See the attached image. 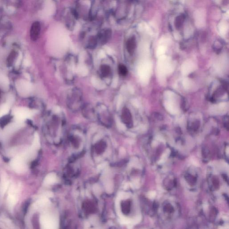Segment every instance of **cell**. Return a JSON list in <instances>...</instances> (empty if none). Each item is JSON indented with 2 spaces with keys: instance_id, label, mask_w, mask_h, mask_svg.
<instances>
[{
  "instance_id": "25",
  "label": "cell",
  "mask_w": 229,
  "mask_h": 229,
  "mask_svg": "<svg viewBox=\"0 0 229 229\" xmlns=\"http://www.w3.org/2000/svg\"><path fill=\"white\" fill-rule=\"evenodd\" d=\"M183 85H184V87L186 88H189L190 85V82L189 80L187 79H185L183 81Z\"/></svg>"
},
{
  "instance_id": "19",
  "label": "cell",
  "mask_w": 229,
  "mask_h": 229,
  "mask_svg": "<svg viewBox=\"0 0 229 229\" xmlns=\"http://www.w3.org/2000/svg\"><path fill=\"white\" fill-rule=\"evenodd\" d=\"M31 147L35 151L38 150L40 147L39 136H38V134L37 133H35V134L33 142L32 145Z\"/></svg>"
},
{
  "instance_id": "5",
  "label": "cell",
  "mask_w": 229,
  "mask_h": 229,
  "mask_svg": "<svg viewBox=\"0 0 229 229\" xmlns=\"http://www.w3.org/2000/svg\"><path fill=\"white\" fill-rule=\"evenodd\" d=\"M158 70L162 74H168L172 72V65L168 57L165 56H160L158 60Z\"/></svg>"
},
{
  "instance_id": "27",
  "label": "cell",
  "mask_w": 229,
  "mask_h": 229,
  "mask_svg": "<svg viewBox=\"0 0 229 229\" xmlns=\"http://www.w3.org/2000/svg\"><path fill=\"white\" fill-rule=\"evenodd\" d=\"M53 196V194L52 192H50V191H47L44 194L43 197H45L48 198L49 197H52Z\"/></svg>"
},
{
  "instance_id": "1",
  "label": "cell",
  "mask_w": 229,
  "mask_h": 229,
  "mask_svg": "<svg viewBox=\"0 0 229 229\" xmlns=\"http://www.w3.org/2000/svg\"><path fill=\"white\" fill-rule=\"evenodd\" d=\"M67 104L73 111H78L82 108V95L79 89H73L69 91L67 97Z\"/></svg>"
},
{
  "instance_id": "12",
  "label": "cell",
  "mask_w": 229,
  "mask_h": 229,
  "mask_svg": "<svg viewBox=\"0 0 229 229\" xmlns=\"http://www.w3.org/2000/svg\"><path fill=\"white\" fill-rule=\"evenodd\" d=\"M100 75L102 78H108L111 75V69L110 66L107 65H102L99 69Z\"/></svg>"
},
{
  "instance_id": "6",
  "label": "cell",
  "mask_w": 229,
  "mask_h": 229,
  "mask_svg": "<svg viewBox=\"0 0 229 229\" xmlns=\"http://www.w3.org/2000/svg\"><path fill=\"white\" fill-rule=\"evenodd\" d=\"M14 113L17 121L23 122L25 119L31 117L34 112L26 108H18L14 110Z\"/></svg>"
},
{
  "instance_id": "3",
  "label": "cell",
  "mask_w": 229,
  "mask_h": 229,
  "mask_svg": "<svg viewBox=\"0 0 229 229\" xmlns=\"http://www.w3.org/2000/svg\"><path fill=\"white\" fill-rule=\"evenodd\" d=\"M40 222L43 229H56L58 226V222L56 219L49 215L41 216L40 218Z\"/></svg>"
},
{
  "instance_id": "2",
  "label": "cell",
  "mask_w": 229,
  "mask_h": 229,
  "mask_svg": "<svg viewBox=\"0 0 229 229\" xmlns=\"http://www.w3.org/2000/svg\"><path fill=\"white\" fill-rule=\"evenodd\" d=\"M11 166L13 170L17 173H24L27 170V165L26 161L20 155L12 159L11 162Z\"/></svg>"
},
{
  "instance_id": "31",
  "label": "cell",
  "mask_w": 229,
  "mask_h": 229,
  "mask_svg": "<svg viewBox=\"0 0 229 229\" xmlns=\"http://www.w3.org/2000/svg\"><path fill=\"white\" fill-rule=\"evenodd\" d=\"M25 77H26V78H27L29 79H31L30 76H29V75H28V74H25Z\"/></svg>"
},
{
  "instance_id": "18",
  "label": "cell",
  "mask_w": 229,
  "mask_h": 229,
  "mask_svg": "<svg viewBox=\"0 0 229 229\" xmlns=\"http://www.w3.org/2000/svg\"><path fill=\"white\" fill-rule=\"evenodd\" d=\"M49 201L48 198L43 197L41 199L38 200V201H36L35 204V206L37 207H38L44 206L48 204Z\"/></svg>"
},
{
  "instance_id": "13",
  "label": "cell",
  "mask_w": 229,
  "mask_h": 229,
  "mask_svg": "<svg viewBox=\"0 0 229 229\" xmlns=\"http://www.w3.org/2000/svg\"><path fill=\"white\" fill-rule=\"evenodd\" d=\"M40 31V25L38 22H35L31 27V36L33 39H36L38 37Z\"/></svg>"
},
{
  "instance_id": "16",
  "label": "cell",
  "mask_w": 229,
  "mask_h": 229,
  "mask_svg": "<svg viewBox=\"0 0 229 229\" xmlns=\"http://www.w3.org/2000/svg\"><path fill=\"white\" fill-rule=\"evenodd\" d=\"M165 107L169 112L172 114L177 113L178 109L175 103L172 102H167L165 103Z\"/></svg>"
},
{
  "instance_id": "23",
  "label": "cell",
  "mask_w": 229,
  "mask_h": 229,
  "mask_svg": "<svg viewBox=\"0 0 229 229\" xmlns=\"http://www.w3.org/2000/svg\"><path fill=\"white\" fill-rule=\"evenodd\" d=\"M0 83L3 86H6L9 83L8 78L3 75H0Z\"/></svg>"
},
{
  "instance_id": "4",
  "label": "cell",
  "mask_w": 229,
  "mask_h": 229,
  "mask_svg": "<svg viewBox=\"0 0 229 229\" xmlns=\"http://www.w3.org/2000/svg\"><path fill=\"white\" fill-rule=\"evenodd\" d=\"M16 87L19 95L23 97L29 96L32 88L31 83L23 80L18 81L16 83Z\"/></svg>"
},
{
  "instance_id": "28",
  "label": "cell",
  "mask_w": 229,
  "mask_h": 229,
  "mask_svg": "<svg viewBox=\"0 0 229 229\" xmlns=\"http://www.w3.org/2000/svg\"><path fill=\"white\" fill-rule=\"evenodd\" d=\"M22 54L19 55V57H18V59H17V61H16V66H19V65H20V62H21V59H22Z\"/></svg>"
},
{
  "instance_id": "8",
  "label": "cell",
  "mask_w": 229,
  "mask_h": 229,
  "mask_svg": "<svg viewBox=\"0 0 229 229\" xmlns=\"http://www.w3.org/2000/svg\"><path fill=\"white\" fill-rule=\"evenodd\" d=\"M81 109L83 115L86 118L92 119L97 118L96 110L91 105H83Z\"/></svg>"
},
{
  "instance_id": "17",
  "label": "cell",
  "mask_w": 229,
  "mask_h": 229,
  "mask_svg": "<svg viewBox=\"0 0 229 229\" xmlns=\"http://www.w3.org/2000/svg\"><path fill=\"white\" fill-rule=\"evenodd\" d=\"M10 108V105L8 103L2 104L0 107V117L8 114Z\"/></svg>"
},
{
  "instance_id": "14",
  "label": "cell",
  "mask_w": 229,
  "mask_h": 229,
  "mask_svg": "<svg viewBox=\"0 0 229 229\" xmlns=\"http://www.w3.org/2000/svg\"><path fill=\"white\" fill-rule=\"evenodd\" d=\"M15 190L14 188H11L9 191V195L7 197L8 204L11 206H13L17 202V198L15 195Z\"/></svg>"
},
{
  "instance_id": "9",
  "label": "cell",
  "mask_w": 229,
  "mask_h": 229,
  "mask_svg": "<svg viewBox=\"0 0 229 229\" xmlns=\"http://www.w3.org/2000/svg\"><path fill=\"white\" fill-rule=\"evenodd\" d=\"M23 124L22 122L17 121L15 123L7 125L5 129V133L6 134H11L13 133L14 132L19 130L22 127Z\"/></svg>"
},
{
  "instance_id": "24",
  "label": "cell",
  "mask_w": 229,
  "mask_h": 229,
  "mask_svg": "<svg viewBox=\"0 0 229 229\" xmlns=\"http://www.w3.org/2000/svg\"><path fill=\"white\" fill-rule=\"evenodd\" d=\"M166 50V48L165 47L163 46L159 47L157 49V56H161L163 55L165 53Z\"/></svg>"
},
{
  "instance_id": "22",
  "label": "cell",
  "mask_w": 229,
  "mask_h": 229,
  "mask_svg": "<svg viewBox=\"0 0 229 229\" xmlns=\"http://www.w3.org/2000/svg\"><path fill=\"white\" fill-rule=\"evenodd\" d=\"M227 30V26L225 23H221L219 26V31L221 35H224Z\"/></svg>"
},
{
  "instance_id": "29",
  "label": "cell",
  "mask_w": 229,
  "mask_h": 229,
  "mask_svg": "<svg viewBox=\"0 0 229 229\" xmlns=\"http://www.w3.org/2000/svg\"><path fill=\"white\" fill-rule=\"evenodd\" d=\"M106 166H107V163H103L99 165L98 166V169H99V170H102V169H103Z\"/></svg>"
},
{
  "instance_id": "30",
  "label": "cell",
  "mask_w": 229,
  "mask_h": 229,
  "mask_svg": "<svg viewBox=\"0 0 229 229\" xmlns=\"http://www.w3.org/2000/svg\"><path fill=\"white\" fill-rule=\"evenodd\" d=\"M30 62L28 60H25L24 62V64L25 66H27L30 65Z\"/></svg>"
},
{
  "instance_id": "21",
  "label": "cell",
  "mask_w": 229,
  "mask_h": 229,
  "mask_svg": "<svg viewBox=\"0 0 229 229\" xmlns=\"http://www.w3.org/2000/svg\"><path fill=\"white\" fill-rule=\"evenodd\" d=\"M9 185V182L7 180H4L1 187V192L2 194H4L6 191Z\"/></svg>"
},
{
  "instance_id": "7",
  "label": "cell",
  "mask_w": 229,
  "mask_h": 229,
  "mask_svg": "<svg viewBox=\"0 0 229 229\" xmlns=\"http://www.w3.org/2000/svg\"><path fill=\"white\" fill-rule=\"evenodd\" d=\"M151 66V62L148 61L145 62L142 65L141 69V74L143 79L145 81V82L148 81L150 78Z\"/></svg>"
},
{
  "instance_id": "11",
  "label": "cell",
  "mask_w": 229,
  "mask_h": 229,
  "mask_svg": "<svg viewBox=\"0 0 229 229\" xmlns=\"http://www.w3.org/2000/svg\"><path fill=\"white\" fill-rule=\"evenodd\" d=\"M195 68L194 64L191 61H187L182 66V72L184 75H188L191 73Z\"/></svg>"
},
{
  "instance_id": "26",
  "label": "cell",
  "mask_w": 229,
  "mask_h": 229,
  "mask_svg": "<svg viewBox=\"0 0 229 229\" xmlns=\"http://www.w3.org/2000/svg\"><path fill=\"white\" fill-rule=\"evenodd\" d=\"M14 99V98L13 96H11V95L8 96L7 99V103H8L9 105H11V103H12V102H13Z\"/></svg>"
},
{
  "instance_id": "15",
  "label": "cell",
  "mask_w": 229,
  "mask_h": 229,
  "mask_svg": "<svg viewBox=\"0 0 229 229\" xmlns=\"http://www.w3.org/2000/svg\"><path fill=\"white\" fill-rule=\"evenodd\" d=\"M56 176L55 173H51L48 174L45 178L44 184L46 185H53L56 182Z\"/></svg>"
},
{
  "instance_id": "10",
  "label": "cell",
  "mask_w": 229,
  "mask_h": 229,
  "mask_svg": "<svg viewBox=\"0 0 229 229\" xmlns=\"http://www.w3.org/2000/svg\"><path fill=\"white\" fill-rule=\"evenodd\" d=\"M121 118L122 121L125 124L131 123L132 121L131 114L130 110L127 108H124L123 109Z\"/></svg>"
},
{
  "instance_id": "20",
  "label": "cell",
  "mask_w": 229,
  "mask_h": 229,
  "mask_svg": "<svg viewBox=\"0 0 229 229\" xmlns=\"http://www.w3.org/2000/svg\"><path fill=\"white\" fill-rule=\"evenodd\" d=\"M118 71H119V74L123 76L126 75L128 73L127 68L125 66L121 64L119 65L118 67Z\"/></svg>"
}]
</instances>
